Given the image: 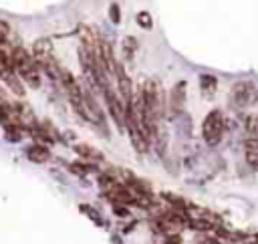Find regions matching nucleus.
<instances>
[{
  "instance_id": "obj_10",
  "label": "nucleus",
  "mask_w": 258,
  "mask_h": 244,
  "mask_svg": "<svg viewBox=\"0 0 258 244\" xmlns=\"http://www.w3.org/2000/svg\"><path fill=\"white\" fill-rule=\"evenodd\" d=\"M246 133L252 139H258V115H250L246 119Z\"/></svg>"
},
{
  "instance_id": "obj_6",
  "label": "nucleus",
  "mask_w": 258,
  "mask_h": 244,
  "mask_svg": "<svg viewBox=\"0 0 258 244\" xmlns=\"http://www.w3.org/2000/svg\"><path fill=\"white\" fill-rule=\"evenodd\" d=\"M244 155H246V161L252 169H258V139H252L248 137L246 143H244Z\"/></svg>"
},
{
  "instance_id": "obj_11",
  "label": "nucleus",
  "mask_w": 258,
  "mask_h": 244,
  "mask_svg": "<svg viewBox=\"0 0 258 244\" xmlns=\"http://www.w3.org/2000/svg\"><path fill=\"white\" fill-rule=\"evenodd\" d=\"M69 167H71V171L77 173V175H89V173L95 169L93 165H89V163H81V161H75V163H71Z\"/></svg>"
},
{
  "instance_id": "obj_16",
  "label": "nucleus",
  "mask_w": 258,
  "mask_h": 244,
  "mask_svg": "<svg viewBox=\"0 0 258 244\" xmlns=\"http://www.w3.org/2000/svg\"><path fill=\"white\" fill-rule=\"evenodd\" d=\"M256 99H258V93H256Z\"/></svg>"
},
{
  "instance_id": "obj_4",
  "label": "nucleus",
  "mask_w": 258,
  "mask_h": 244,
  "mask_svg": "<svg viewBox=\"0 0 258 244\" xmlns=\"http://www.w3.org/2000/svg\"><path fill=\"white\" fill-rule=\"evenodd\" d=\"M183 103H185V83L179 81V83L173 87V91L169 93V107H171L175 113H179V111L183 109Z\"/></svg>"
},
{
  "instance_id": "obj_5",
  "label": "nucleus",
  "mask_w": 258,
  "mask_h": 244,
  "mask_svg": "<svg viewBox=\"0 0 258 244\" xmlns=\"http://www.w3.org/2000/svg\"><path fill=\"white\" fill-rule=\"evenodd\" d=\"M26 155H28V159L34 161V163H44V161L50 159V151H48V147H44L42 143L30 145V147L26 149Z\"/></svg>"
},
{
  "instance_id": "obj_2",
  "label": "nucleus",
  "mask_w": 258,
  "mask_h": 244,
  "mask_svg": "<svg viewBox=\"0 0 258 244\" xmlns=\"http://www.w3.org/2000/svg\"><path fill=\"white\" fill-rule=\"evenodd\" d=\"M256 85L252 81H238L230 89V105L234 109H244L250 105V101L256 97Z\"/></svg>"
},
{
  "instance_id": "obj_3",
  "label": "nucleus",
  "mask_w": 258,
  "mask_h": 244,
  "mask_svg": "<svg viewBox=\"0 0 258 244\" xmlns=\"http://www.w3.org/2000/svg\"><path fill=\"white\" fill-rule=\"evenodd\" d=\"M0 79L4 81V85L18 97L24 95V85H22V79L18 77L16 69L14 67H0Z\"/></svg>"
},
{
  "instance_id": "obj_1",
  "label": "nucleus",
  "mask_w": 258,
  "mask_h": 244,
  "mask_svg": "<svg viewBox=\"0 0 258 244\" xmlns=\"http://www.w3.org/2000/svg\"><path fill=\"white\" fill-rule=\"evenodd\" d=\"M224 129H226V119H224L222 111H220V109H212V111L204 117V123H202L204 141H206L208 145H218V143L222 141Z\"/></svg>"
},
{
  "instance_id": "obj_15",
  "label": "nucleus",
  "mask_w": 258,
  "mask_h": 244,
  "mask_svg": "<svg viewBox=\"0 0 258 244\" xmlns=\"http://www.w3.org/2000/svg\"><path fill=\"white\" fill-rule=\"evenodd\" d=\"M200 244H220V240L218 238H202Z\"/></svg>"
},
{
  "instance_id": "obj_7",
  "label": "nucleus",
  "mask_w": 258,
  "mask_h": 244,
  "mask_svg": "<svg viewBox=\"0 0 258 244\" xmlns=\"http://www.w3.org/2000/svg\"><path fill=\"white\" fill-rule=\"evenodd\" d=\"M75 151H77L83 159H87V161H101V159H103L101 149H97V147H93V145H87V143L75 145Z\"/></svg>"
},
{
  "instance_id": "obj_12",
  "label": "nucleus",
  "mask_w": 258,
  "mask_h": 244,
  "mask_svg": "<svg viewBox=\"0 0 258 244\" xmlns=\"http://www.w3.org/2000/svg\"><path fill=\"white\" fill-rule=\"evenodd\" d=\"M10 34H12L10 26L4 20H0V46H8L10 44Z\"/></svg>"
},
{
  "instance_id": "obj_9",
  "label": "nucleus",
  "mask_w": 258,
  "mask_h": 244,
  "mask_svg": "<svg viewBox=\"0 0 258 244\" xmlns=\"http://www.w3.org/2000/svg\"><path fill=\"white\" fill-rule=\"evenodd\" d=\"M135 50H137V40L133 36H125L123 38V56H125V60H131Z\"/></svg>"
},
{
  "instance_id": "obj_8",
  "label": "nucleus",
  "mask_w": 258,
  "mask_h": 244,
  "mask_svg": "<svg viewBox=\"0 0 258 244\" xmlns=\"http://www.w3.org/2000/svg\"><path fill=\"white\" fill-rule=\"evenodd\" d=\"M216 87H218L216 77H212V75H202V77H200V89H202V93H204V95L212 97V95H214V91H216Z\"/></svg>"
},
{
  "instance_id": "obj_14",
  "label": "nucleus",
  "mask_w": 258,
  "mask_h": 244,
  "mask_svg": "<svg viewBox=\"0 0 258 244\" xmlns=\"http://www.w3.org/2000/svg\"><path fill=\"white\" fill-rule=\"evenodd\" d=\"M109 10H111V20H113V22H119V18H121V16H119V6H117V4H111Z\"/></svg>"
},
{
  "instance_id": "obj_13",
  "label": "nucleus",
  "mask_w": 258,
  "mask_h": 244,
  "mask_svg": "<svg viewBox=\"0 0 258 244\" xmlns=\"http://www.w3.org/2000/svg\"><path fill=\"white\" fill-rule=\"evenodd\" d=\"M137 24L143 26V28H151L153 20H151V16H149L147 12H139V14H137Z\"/></svg>"
}]
</instances>
